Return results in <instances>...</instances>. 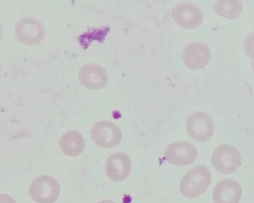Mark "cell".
Listing matches in <instances>:
<instances>
[{"label": "cell", "mask_w": 254, "mask_h": 203, "mask_svg": "<svg viewBox=\"0 0 254 203\" xmlns=\"http://www.w3.org/2000/svg\"><path fill=\"white\" fill-rule=\"evenodd\" d=\"M182 57L188 68L197 70L203 68L209 62L211 51L208 46L200 41H192L184 47Z\"/></svg>", "instance_id": "cell-8"}, {"label": "cell", "mask_w": 254, "mask_h": 203, "mask_svg": "<svg viewBox=\"0 0 254 203\" xmlns=\"http://www.w3.org/2000/svg\"><path fill=\"white\" fill-rule=\"evenodd\" d=\"M59 144L62 151L65 155L74 157L82 152L84 149L85 141L79 132L70 130L63 134Z\"/></svg>", "instance_id": "cell-13"}, {"label": "cell", "mask_w": 254, "mask_h": 203, "mask_svg": "<svg viewBox=\"0 0 254 203\" xmlns=\"http://www.w3.org/2000/svg\"><path fill=\"white\" fill-rule=\"evenodd\" d=\"M90 137L97 146L104 149H112L120 144L122 134L117 124L111 121L102 120L93 125Z\"/></svg>", "instance_id": "cell-4"}, {"label": "cell", "mask_w": 254, "mask_h": 203, "mask_svg": "<svg viewBox=\"0 0 254 203\" xmlns=\"http://www.w3.org/2000/svg\"><path fill=\"white\" fill-rule=\"evenodd\" d=\"M1 34H2V29H1V23H0V40L1 39Z\"/></svg>", "instance_id": "cell-16"}, {"label": "cell", "mask_w": 254, "mask_h": 203, "mask_svg": "<svg viewBox=\"0 0 254 203\" xmlns=\"http://www.w3.org/2000/svg\"><path fill=\"white\" fill-rule=\"evenodd\" d=\"M211 183L209 169L204 165H198L189 170L180 183L182 194L188 198H195L202 195Z\"/></svg>", "instance_id": "cell-1"}, {"label": "cell", "mask_w": 254, "mask_h": 203, "mask_svg": "<svg viewBox=\"0 0 254 203\" xmlns=\"http://www.w3.org/2000/svg\"><path fill=\"white\" fill-rule=\"evenodd\" d=\"M16 39L25 45H35L41 42L45 31L42 22L34 17H26L16 22L14 28Z\"/></svg>", "instance_id": "cell-6"}, {"label": "cell", "mask_w": 254, "mask_h": 203, "mask_svg": "<svg viewBox=\"0 0 254 203\" xmlns=\"http://www.w3.org/2000/svg\"><path fill=\"white\" fill-rule=\"evenodd\" d=\"M242 9L243 4L240 0H219L213 6L216 13L229 19L237 18Z\"/></svg>", "instance_id": "cell-14"}, {"label": "cell", "mask_w": 254, "mask_h": 203, "mask_svg": "<svg viewBox=\"0 0 254 203\" xmlns=\"http://www.w3.org/2000/svg\"><path fill=\"white\" fill-rule=\"evenodd\" d=\"M98 203H116L112 201L108 200H105L101 201H100Z\"/></svg>", "instance_id": "cell-15"}, {"label": "cell", "mask_w": 254, "mask_h": 203, "mask_svg": "<svg viewBox=\"0 0 254 203\" xmlns=\"http://www.w3.org/2000/svg\"><path fill=\"white\" fill-rule=\"evenodd\" d=\"M241 155L234 146L222 144L218 146L211 155V163L217 172L224 174L235 172L241 164Z\"/></svg>", "instance_id": "cell-3"}, {"label": "cell", "mask_w": 254, "mask_h": 203, "mask_svg": "<svg viewBox=\"0 0 254 203\" xmlns=\"http://www.w3.org/2000/svg\"><path fill=\"white\" fill-rule=\"evenodd\" d=\"M171 14L177 24L187 29L198 26L203 19L199 6L193 2L188 1L177 3L173 8Z\"/></svg>", "instance_id": "cell-7"}, {"label": "cell", "mask_w": 254, "mask_h": 203, "mask_svg": "<svg viewBox=\"0 0 254 203\" xmlns=\"http://www.w3.org/2000/svg\"><path fill=\"white\" fill-rule=\"evenodd\" d=\"M242 197L240 184L232 179H224L215 185L212 194L214 203H238Z\"/></svg>", "instance_id": "cell-12"}, {"label": "cell", "mask_w": 254, "mask_h": 203, "mask_svg": "<svg viewBox=\"0 0 254 203\" xmlns=\"http://www.w3.org/2000/svg\"><path fill=\"white\" fill-rule=\"evenodd\" d=\"M78 78L80 83L87 89L98 90L108 82V75L101 66L92 63L83 65L80 69Z\"/></svg>", "instance_id": "cell-10"}, {"label": "cell", "mask_w": 254, "mask_h": 203, "mask_svg": "<svg viewBox=\"0 0 254 203\" xmlns=\"http://www.w3.org/2000/svg\"><path fill=\"white\" fill-rule=\"evenodd\" d=\"M60 186L56 179L49 175L35 178L29 186V194L38 203H54L59 198Z\"/></svg>", "instance_id": "cell-5"}, {"label": "cell", "mask_w": 254, "mask_h": 203, "mask_svg": "<svg viewBox=\"0 0 254 203\" xmlns=\"http://www.w3.org/2000/svg\"><path fill=\"white\" fill-rule=\"evenodd\" d=\"M197 157V150L191 143L176 141L169 144L164 151V158L170 164L186 166L192 164Z\"/></svg>", "instance_id": "cell-9"}, {"label": "cell", "mask_w": 254, "mask_h": 203, "mask_svg": "<svg viewBox=\"0 0 254 203\" xmlns=\"http://www.w3.org/2000/svg\"><path fill=\"white\" fill-rule=\"evenodd\" d=\"M131 169L130 158L123 152L111 154L105 162L106 174L114 182L124 180L129 174Z\"/></svg>", "instance_id": "cell-11"}, {"label": "cell", "mask_w": 254, "mask_h": 203, "mask_svg": "<svg viewBox=\"0 0 254 203\" xmlns=\"http://www.w3.org/2000/svg\"><path fill=\"white\" fill-rule=\"evenodd\" d=\"M186 130L193 140L199 142H206L214 134V122L206 112L196 111L187 118Z\"/></svg>", "instance_id": "cell-2"}]
</instances>
